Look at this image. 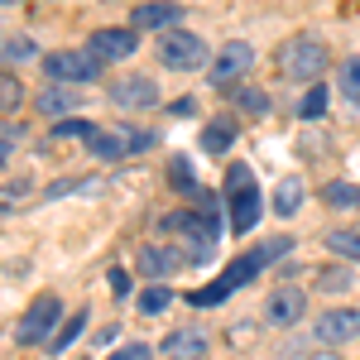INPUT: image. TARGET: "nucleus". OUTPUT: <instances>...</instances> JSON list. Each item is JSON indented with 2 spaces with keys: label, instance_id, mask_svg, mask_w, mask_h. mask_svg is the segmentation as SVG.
<instances>
[{
  "label": "nucleus",
  "instance_id": "nucleus-33",
  "mask_svg": "<svg viewBox=\"0 0 360 360\" xmlns=\"http://www.w3.org/2000/svg\"><path fill=\"white\" fill-rule=\"evenodd\" d=\"M173 111H178V115H193L197 101H193V96H178V101H173Z\"/></svg>",
  "mask_w": 360,
  "mask_h": 360
},
{
  "label": "nucleus",
  "instance_id": "nucleus-23",
  "mask_svg": "<svg viewBox=\"0 0 360 360\" xmlns=\"http://www.w3.org/2000/svg\"><path fill=\"white\" fill-rule=\"evenodd\" d=\"M82 332H86V307H77V312H72V317L58 327V336L49 341V351H53V356H58V351H68V346H72V341H77Z\"/></svg>",
  "mask_w": 360,
  "mask_h": 360
},
{
  "label": "nucleus",
  "instance_id": "nucleus-20",
  "mask_svg": "<svg viewBox=\"0 0 360 360\" xmlns=\"http://www.w3.org/2000/svg\"><path fill=\"white\" fill-rule=\"evenodd\" d=\"M298 207H303V178H283L274 193V212L278 217H293Z\"/></svg>",
  "mask_w": 360,
  "mask_h": 360
},
{
  "label": "nucleus",
  "instance_id": "nucleus-14",
  "mask_svg": "<svg viewBox=\"0 0 360 360\" xmlns=\"http://www.w3.org/2000/svg\"><path fill=\"white\" fill-rule=\"evenodd\" d=\"M303 312H307V293L303 288H274V298L264 303V317H269L274 327H293Z\"/></svg>",
  "mask_w": 360,
  "mask_h": 360
},
{
  "label": "nucleus",
  "instance_id": "nucleus-15",
  "mask_svg": "<svg viewBox=\"0 0 360 360\" xmlns=\"http://www.w3.org/2000/svg\"><path fill=\"white\" fill-rule=\"evenodd\" d=\"M164 360H207V332L197 327H178V332L164 336Z\"/></svg>",
  "mask_w": 360,
  "mask_h": 360
},
{
  "label": "nucleus",
  "instance_id": "nucleus-26",
  "mask_svg": "<svg viewBox=\"0 0 360 360\" xmlns=\"http://www.w3.org/2000/svg\"><path fill=\"white\" fill-rule=\"evenodd\" d=\"M298 115H303V120H322V115H327V86L322 82L307 86V96L298 101Z\"/></svg>",
  "mask_w": 360,
  "mask_h": 360
},
{
  "label": "nucleus",
  "instance_id": "nucleus-1",
  "mask_svg": "<svg viewBox=\"0 0 360 360\" xmlns=\"http://www.w3.org/2000/svg\"><path fill=\"white\" fill-rule=\"evenodd\" d=\"M327 68H332V53H327V44H322V39H312V34H293V39H283V44H278V72H283L288 82L317 86Z\"/></svg>",
  "mask_w": 360,
  "mask_h": 360
},
{
  "label": "nucleus",
  "instance_id": "nucleus-3",
  "mask_svg": "<svg viewBox=\"0 0 360 360\" xmlns=\"http://www.w3.org/2000/svg\"><path fill=\"white\" fill-rule=\"evenodd\" d=\"M264 264H269L264 245H259V250H250V255H240L236 264H226L217 283H207V288H193V293H188V303H193V307H217V303H226V298H231L236 288H245V283H250L255 274H259Z\"/></svg>",
  "mask_w": 360,
  "mask_h": 360
},
{
  "label": "nucleus",
  "instance_id": "nucleus-25",
  "mask_svg": "<svg viewBox=\"0 0 360 360\" xmlns=\"http://www.w3.org/2000/svg\"><path fill=\"white\" fill-rule=\"evenodd\" d=\"M96 130H101V125H91L86 115H72V120H58L53 125V139H86V144H91Z\"/></svg>",
  "mask_w": 360,
  "mask_h": 360
},
{
  "label": "nucleus",
  "instance_id": "nucleus-29",
  "mask_svg": "<svg viewBox=\"0 0 360 360\" xmlns=\"http://www.w3.org/2000/svg\"><path fill=\"white\" fill-rule=\"evenodd\" d=\"M236 106H245V115H264L269 111V96L255 91V86H240V91H236Z\"/></svg>",
  "mask_w": 360,
  "mask_h": 360
},
{
  "label": "nucleus",
  "instance_id": "nucleus-4",
  "mask_svg": "<svg viewBox=\"0 0 360 360\" xmlns=\"http://www.w3.org/2000/svg\"><path fill=\"white\" fill-rule=\"evenodd\" d=\"M212 49H207V39L193 34V29H168L159 34V63H164L168 72H197V68H212Z\"/></svg>",
  "mask_w": 360,
  "mask_h": 360
},
{
  "label": "nucleus",
  "instance_id": "nucleus-10",
  "mask_svg": "<svg viewBox=\"0 0 360 360\" xmlns=\"http://www.w3.org/2000/svg\"><path fill=\"white\" fill-rule=\"evenodd\" d=\"M139 49V34L130 25L120 29V25H111V29H91V39H86V53L91 58H101V63H125V58Z\"/></svg>",
  "mask_w": 360,
  "mask_h": 360
},
{
  "label": "nucleus",
  "instance_id": "nucleus-32",
  "mask_svg": "<svg viewBox=\"0 0 360 360\" xmlns=\"http://www.w3.org/2000/svg\"><path fill=\"white\" fill-rule=\"evenodd\" d=\"M111 360H154V351H149V346H139V341H135V346H125V351H115Z\"/></svg>",
  "mask_w": 360,
  "mask_h": 360
},
{
  "label": "nucleus",
  "instance_id": "nucleus-13",
  "mask_svg": "<svg viewBox=\"0 0 360 360\" xmlns=\"http://www.w3.org/2000/svg\"><path fill=\"white\" fill-rule=\"evenodd\" d=\"M178 20H183V5H173V0H144V5H135L130 10V29H178Z\"/></svg>",
  "mask_w": 360,
  "mask_h": 360
},
{
  "label": "nucleus",
  "instance_id": "nucleus-35",
  "mask_svg": "<svg viewBox=\"0 0 360 360\" xmlns=\"http://www.w3.org/2000/svg\"><path fill=\"white\" fill-rule=\"evenodd\" d=\"M307 360H341L336 351H317V356H307Z\"/></svg>",
  "mask_w": 360,
  "mask_h": 360
},
{
  "label": "nucleus",
  "instance_id": "nucleus-2",
  "mask_svg": "<svg viewBox=\"0 0 360 360\" xmlns=\"http://www.w3.org/2000/svg\"><path fill=\"white\" fill-rule=\"evenodd\" d=\"M259 217H264L259 183H255V173H250L245 164H236L231 173H226V221H231L236 236H245V231L259 226Z\"/></svg>",
  "mask_w": 360,
  "mask_h": 360
},
{
  "label": "nucleus",
  "instance_id": "nucleus-8",
  "mask_svg": "<svg viewBox=\"0 0 360 360\" xmlns=\"http://www.w3.org/2000/svg\"><path fill=\"white\" fill-rule=\"evenodd\" d=\"M250 68H255V49H250L245 39H231V44H221V49H217L212 68H207V77H212L217 86H236Z\"/></svg>",
  "mask_w": 360,
  "mask_h": 360
},
{
  "label": "nucleus",
  "instance_id": "nucleus-31",
  "mask_svg": "<svg viewBox=\"0 0 360 360\" xmlns=\"http://www.w3.org/2000/svg\"><path fill=\"white\" fill-rule=\"evenodd\" d=\"M106 283H111L115 298H130V274H125V269H111V274H106Z\"/></svg>",
  "mask_w": 360,
  "mask_h": 360
},
{
  "label": "nucleus",
  "instance_id": "nucleus-27",
  "mask_svg": "<svg viewBox=\"0 0 360 360\" xmlns=\"http://www.w3.org/2000/svg\"><path fill=\"white\" fill-rule=\"evenodd\" d=\"M322 202L327 207H360V188H351V183H327L322 188Z\"/></svg>",
  "mask_w": 360,
  "mask_h": 360
},
{
  "label": "nucleus",
  "instance_id": "nucleus-19",
  "mask_svg": "<svg viewBox=\"0 0 360 360\" xmlns=\"http://www.w3.org/2000/svg\"><path fill=\"white\" fill-rule=\"evenodd\" d=\"M231 144H236V125H231V120H212V125L202 130V149H207V154H226Z\"/></svg>",
  "mask_w": 360,
  "mask_h": 360
},
{
  "label": "nucleus",
  "instance_id": "nucleus-9",
  "mask_svg": "<svg viewBox=\"0 0 360 360\" xmlns=\"http://www.w3.org/2000/svg\"><path fill=\"white\" fill-rule=\"evenodd\" d=\"M312 336L336 351V346H346V341H356L360 336V307H332V312H322L317 322H312Z\"/></svg>",
  "mask_w": 360,
  "mask_h": 360
},
{
  "label": "nucleus",
  "instance_id": "nucleus-17",
  "mask_svg": "<svg viewBox=\"0 0 360 360\" xmlns=\"http://www.w3.org/2000/svg\"><path fill=\"white\" fill-rule=\"evenodd\" d=\"M356 283V264H332V269H317L312 274V288L317 293H346Z\"/></svg>",
  "mask_w": 360,
  "mask_h": 360
},
{
  "label": "nucleus",
  "instance_id": "nucleus-11",
  "mask_svg": "<svg viewBox=\"0 0 360 360\" xmlns=\"http://www.w3.org/2000/svg\"><path fill=\"white\" fill-rule=\"evenodd\" d=\"M183 264H193L183 245H144L139 250V274L154 278V283H164L168 274H178Z\"/></svg>",
  "mask_w": 360,
  "mask_h": 360
},
{
  "label": "nucleus",
  "instance_id": "nucleus-7",
  "mask_svg": "<svg viewBox=\"0 0 360 360\" xmlns=\"http://www.w3.org/2000/svg\"><path fill=\"white\" fill-rule=\"evenodd\" d=\"M154 144L149 130H135V125H111V130H96V139L86 144L96 159H130V154H144Z\"/></svg>",
  "mask_w": 360,
  "mask_h": 360
},
{
  "label": "nucleus",
  "instance_id": "nucleus-12",
  "mask_svg": "<svg viewBox=\"0 0 360 360\" xmlns=\"http://www.w3.org/2000/svg\"><path fill=\"white\" fill-rule=\"evenodd\" d=\"M111 101L125 106V111H154L159 106V82H149V77H120V82H111Z\"/></svg>",
  "mask_w": 360,
  "mask_h": 360
},
{
  "label": "nucleus",
  "instance_id": "nucleus-6",
  "mask_svg": "<svg viewBox=\"0 0 360 360\" xmlns=\"http://www.w3.org/2000/svg\"><path fill=\"white\" fill-rule=\"evenodd\" d=\"M58 327H63V298H58V293H44V298H34L29 312L20 317L15 341H20V346H44V336L53 341Z\"/></svg>",
  "mask_w": 360,
  "mask_h": 360
},
{
  "label": "nucleus",
  "instance_id": "nucleus-22",
  "mask_svg": "<svg viewBox=\"0 0 360 360\" xmlns=\"http://www.w3.org/2000/svg\"><path fill=\"white\" fill-rule=\"evenodd\" d=\"M39 49H34V39L29 34H5L0 39V63L10 68V63H25V58H34Z\"/></svg>",
  "mask_w": 360,
  "mask_h": 360
},
{
  "label": "nucleus",
  "instance_id": "nucleus-16",
  "mask_svg": "<svg viewBox=\"0 0 360 360\" xmlns=\"http://www.w3.org/2000/svg\"><path fill=\"white\" fill-rule=\"evenodd\" d=\"M77 106H82V96H77L72 86H44V91H39V111L53 115V120H63V115L77 111Z\"/></svg>",
  "mask_w": 360,
  "mask_h": 360
},
{
  "label": "nucleus",
  "instance_id": "nucleus-30",
  "mask_svg": "<svg viewBox=\"0 0 360 360\" xmlns=\"http://www.w3.org/2000/svg\"><path fill=\"white\" fill-rule=\"evenodd\" d=\"M168 173H173V188H178V193L197 197V183H193V173H188V159H173V168H168Z\"/></svg>",
  "mask_w": 360,
  "mask_h": 360
},
{
  "label": "nucleus",
  "instance_id": "nucleus-21",
  "mask_svg": "<svg viewBox=\"0 0 360 360\" xmlns=\"http://www.w3.org/2000/svg\"><path fill=\"white\" fill-rule=\"evenodd\" d=\"M173 298H178V293H173L168 283H149V288L139 293V312H144V317H159V312H168Z\"/></svg>",
  "mask_w": 360,
  "mask_h": 360
},
{
  "label": "nucleus",
  "instance_id": "nucleus-18",
  "mask_svg": "<svg viewBox=\"0 0 360 360\" xmlns=\"http://www.w3.org/2000/svg\"><path fill=\"white\" fill-rule=\"evenodd\" d=\"M327 250H332L341 264H356V259H360V231H356V226L327 231Z\"/></svg>",
  "mask_w": 360,
  "mask_h": 360
},
{
  "label": "nucleus",
  "instance_id": "nucleus-5",
  "mask_svg": "<svg viewBox=\"0 0 360 360\" xmlns=\"http://www.w3.org/2000/svg\"><path fill=\"white\" fill-rule=\"evenodd\" d=\"M101 58H91L86 49H53V53H44V77L58 86H86L101 77Z\"/></svg>",
  "mask_w": 360,
  "mask_h": 360
},
{
  "label": "nucleus",
  "instance_id": "nucleus-24",
  "mask_svg": "<svg viewBox=\"0 0 360 360\" xmlns=\"http://www.w3.org/2000/svg\"><path fill=\"white\" fill-rule=\"evenodd\" d=\"M336 86H341V96L360 106V58H346L341 68H336Z\"/></svg>",
  "mask_w": 360,
  "mask_h": 360
},
{
  "label": "nucleus",
  "instance_id": "nucleus-28",
  "mask_svg": "<svg viewBox=\"0 0 360 360\" xmlns=\"http://www.w3.org/2000/svg\"><path fill=\"white\" fill-rule=\"evenodd\" d=\"M20 101H25V86H20V77L0 68V111H15Z\"/></svg>",
  "mask_w": 360,
  "mask_h": 360
},
{
  "label": "nucleus",
  "instance_id": "nucleus-36",
  "mask_svg": "<svg viewBox=\"0 0 360 360\" xmlns=\"http://www.w3.org/2000/svg\"><path fill=\"white\" fill-rule=\"evenodd\" d=\"M0 5H15V0H0Z\"/></svg>",
  "mask_w": 360,
  "mask_h": 360
},
{
  "label": "nucleus",
  "instance_id": "nucleus-34",
  "mask_svg": "<svg viewBox=\"0 0 360 360\" xmlns=\"http://www.w3.org/2000/svg\"><path fill=\"white\" fill-rule=\"evenodd\" d=\"M10 149H15V144H10V139L0 135V159H10Z\"/></svg>",
  "mask_w": 360,
  "mask_h": 360
}]
</instances>
